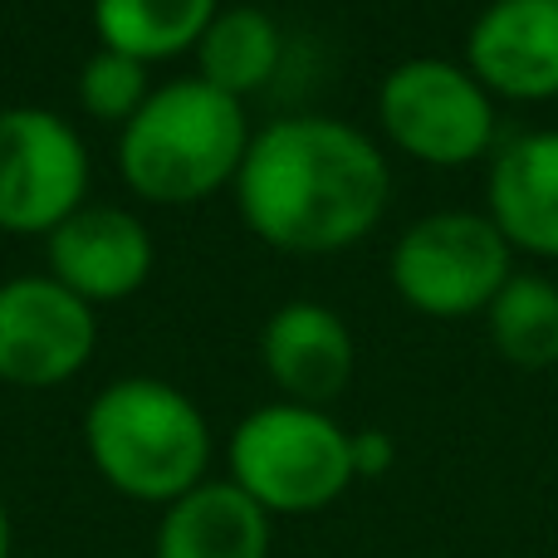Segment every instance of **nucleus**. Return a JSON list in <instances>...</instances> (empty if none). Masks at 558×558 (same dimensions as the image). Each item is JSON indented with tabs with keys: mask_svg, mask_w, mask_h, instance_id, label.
Returning a JSON list of instances; mask_svg holds the SVG:
<instances>
[{
	"mask_svg": "<svg viewBox=\"0 0 558 558\" xmlns=\"http://www.w3.org/2000/svg\"><path fill=\"white\" fill-rule=\"evenodd\" d=\"M231 192L265 245L284 255H333L383 221L392 172L383 147L353 123L289 113L251 133Z\"/></svg>",
	"mask_w": 558,
	"mask_h": 558,
	"instance_id": "f257e3e1",
	"label": "nucleus"
},
{
	"mask_svg": "<svg viewBox=\"0 0 558 558\" xmlns=\"http://www.w3.org/2000/svg\"><path fill=\"white\" fill-rule=\"evenodd\" d=\"M245 147H251V123L241 98L192 74L153 88L133 123H123L118 172L143 202L192 206L221 186H235Z\"/></svg>",
	"mask_w": 558,
	"mask_h": 558,
	"instance_id": "f03ea898",
	"label": "nucleus"
},
{
	"mask_svg": "<svg viewBox=\"0 0 558 558\" xmlns=\"http://www.w3.org/2000/svg\"><path fill=\"white\" fill-rule=\"evenodd\" d=\"M84 451L118 495L167 510L206 481L211 426L182 387L162 377H118L88 402Z\"/></svg>",
	"mask_w": 558,
	"mask_h": 558,
	"instance_id": "7ed1b4c3",
	"label": "nucleus"
},
{
	"mask_svg": "<svg viewBox=\"0 0 558 558\" xmlns=\"http://www.w3.org/2000/svg\"><path fill=\"white\" fill-rule=\"evenodd\" d=\"M231 481L265 514H318L353 485V432L324 407H255L226 446Z\"/></svg>",
	"mask_w": 558,
	"mask_h": 558,
	"instance_id": "20e7f679",
	"label": "nucleus"
},
{
	"mask_svg": "<svg viewBox=\"0 0 558 558\" xmlns=\"http://www.w3.org/2000/svg\"><path fill=\"white\" fill-rule=\"evenodd\" d=\"M510 241L481 211H432L392 245V289L426 318H475L510 279Z\"/></svg>",
	"mask_w": 558,
	"mask_h": 558,
	"instance_id": "39448f33",
	"label": "nucleus"
},
{
	"mask_svg": "<svg viewBox=\"0 0 558 558\" xmlns=\"http://www.w3.org/2000/svg\"><path fill=\"white\" fill-rule=\"evenodd\" d=\"M377 123L387 143L426 167H465L495 147V98L456 59L416 54L377 84Z\"/></svg>",
	"mask_w": 558,
	"mask_h": 558,
	"instance_id": "423d86ee",
	"label": "nucleus"
},
{
	"mask_svg": "<svg viewBox=\"0 0 558 558\" xmlns=\"http://www.w3.org/2000/svg\"><path fill=\"white\" fill-rule=\"evenodd\" d=\"M88 153L59 113L0 108V231L49 235L84 206Z\"/></svg>",
	"mask_w": 558,
	"mask_h": 558,
	"instance_id": "0eeeda50",
	"label": "nucleus"
},
{
	"mask_svg": "<svg viewBox=\"0 0 558 558\" xmlns=\"http://www.w3.org/2000/svg\"><path fill=\"white\" fill-rule=\"evenodd\" d=\"M98 343L94 304L69 294L49 275H20L0 284V383L64 387L88 367Z\"/></svg>",
	"mask_w": 558,
	"mask_h": 558,
	"instance_id": "6e6552de",
	"label": "nucleus"
},
{
	"mask_svg": "<svg viewBox=\"0 0 558 558\" xmlns=\"http://www.w3.org/2000/svg\"><path fill=\"white\" fill-rule=\"evenodd\" d=\"M461 64L490 98H558V0H490L465 29Z\"/></svg>",
	"mask_w": 558,
	"mask_h": 558,
	"instance_id": "1a4fd4ad",
	"label": "nucleus"
},
{
	"mask_svg": "<svg viewBox=\"0 0 558 558\" xmlns=\"http://www.w3.org/2000/svg\"><path fill=\"white\" fill-rule=\"evenodd\" d=\"M49 241V279L84 304H113L147 284L157 260L153 231L118 206H78Z\"/></svg>",
	"mask_w": 558,
	"mask_h": 558,
	"instance_id": "9d476101",
	"label": "nucleus"
},
{
	"mask_svg": "<svg viewBox=\"0 0 558 558\" xmlns=\"http://www.w3.org/2000/svg\"><path fill=\"white\" fill-rule=\"evenodd\" d=\"M260 357L270 383L284 392V402L299 407H328L343 397L357 367V343L348 324L328 304L314 299H289L265 318Z\"/></svg>",
	"mask_w": 558,
	"mask_h": 558,
	"instance_id": "9b49d317",
	"label": "nucleus"
},
{
	"mask_svg": "<svg viewBox=\"0 0 558 558\" xmlns=\"http://www.w3.org/2000/svg\"><path fill=\"white\" fill-rule=\"evenodd\" d=\"M485 206L510 251L558 260V128L520 133L495 147Z\"/></svg>",
	"mask_w": 558,
	"mask_h": 558,
	"instance_id": "f8f14e48",
	"label": "nucleus"
},
{
	"mask_svg": "<svg viewBox=\"0 0 558 558\" xmlns=\"http://www.w3.org/2000/svg\"><path fill=\"white\" fill-rule=\"evenodd\" d=\"M270 524L235 481H202L162 510L153 558H270Z\"/></svg>",
	"mask_w": 558,
	"mask_h": 558,
	"instance_id": "ddd939ff",
	"label": "nucleus"
},
{
	"mask_svg": "<svg viewBox=\"0 0 558 558\" xmlns=\"http://www.w3.org/2000/svg\"><path fill=\"white\" fill-rule=\"evenodd\" d=\"M221 0H94L98 45L153 64L202 45Z\"/></svg>",
	"mask_w": 558,
	"mask_h": 558,
	"instance_id": "4468645a",
	"label": "nucleus"
},
{
	"mask_svg": "<svg viewBox=\"0 0 558 558\" xmlns=\"http://www.w3.org/2000/svg\"><path fill=\"white\" fill-rule=\"evenodd\" d=\"M279 54H284V35H279L275 15H265L260 5L216 10V20L196 45V78H206L231 98H245L275 78Z\"/></svg>",
	"mask_w": 558,
	"mask_h": 558,
	"instance_id": "2eb2a0df",
	"label": "nucleus"
},
{
	"mask_svg": "<svg viewBox=\"0 0 558 558\" xmlns=\"http://www.w3.org/2000/svg\"><path fill=\"white\" fill-rule=\"evenodd\" d=\"M490 343L514 367H554L558 363V284L544 275H510L495 304L485 308Z\"/></svg>",
	"mask_w": 558,
	"mask_h": 558,
	"instance_id": "dca6fc26",
	"label": "nucleus"
},
{
	"mask_svg": "<svg viewBox=\"0 0 558 558\" xmlns=\"http://www.w3.org/2000/svg\"><path fill=\"white\" fill-rule=\"evenodd\" d=\"M74 94L88 118L123 128V123H133V113L153 98V84H147V64L98 45L94 54L84 59V69H78Z\"/></svg>",
	"mask_w": 558,
	"mask_h": 558,
	"instance_id": "f3484780",
	"label": "nucleus"
},
{
	"mask_svg": "<svg viewBox=\"0 0 558 558\" xmlns=\"http://www.w3.org/2000/svg\"><path fill=\"white\" fill-rule=\"evenodd\" d=\"M392 465H397V441L383 426L353 432V481H383Z\"/></svg>",
	"mask_w": 558,
	"mask_h": 558,
	"instance_id": "a211bd4d",
	"label": "nucleus"
},
{
	"mask_svg": "<svg viewBox=\"0 0 558 558\" xmlns=\"http://www.w3.org/2000/svg\"><path fill=\"white\" fill-rule=\"evenodd\" d=\"M0 558H10V510L0 500Z\"/></svg>",
	"mask_w": 558,
	"mask_h": 558,
	"instance_id": "6ab92c4d",
	"label": "nucleus"
}]
</instances>
